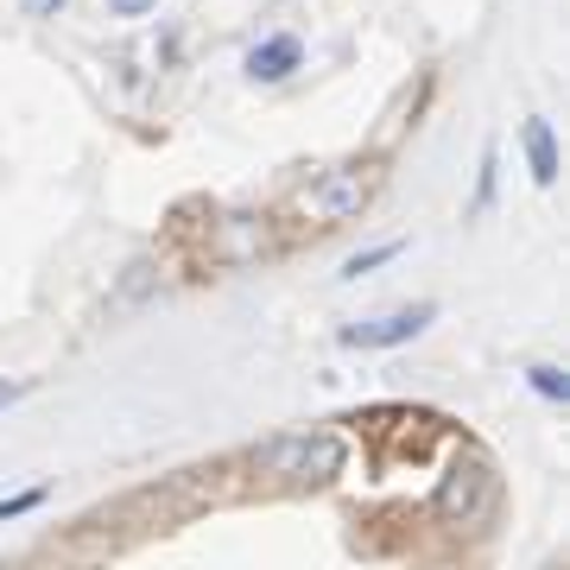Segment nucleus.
Returning <instances> with one entry per match:
<instances>
[{"instance_id": "obj_8", "label": "nucleus", "mask_w": 570, "mask_h": 570, "mask_svg": "<svg viewBox=\"0 0 570 570\" xmlns=\"http://www.w3.org/2000/svg\"><path fill=\"white\" fill-rule=\"evenodd\" d=\"M406 254V242H387V247H367V254H355V261L343 266V279H362V273H374V266H387Z\"/></svg>"}, {"instance_id": "obj_6", "label": "nucleus", "mask_w": 570, "mask_h": 570, "mask_svg": "<svg viewBox=\"0 0 570 570\" xmlns=\"http://www.w3.org/2000/svg\"><path fill=\"white\" fill-rule=\"evenodd\" d=\"M298 58H305V45L292 39V32H273L266 45H254V51H247V77H254V82H279V77H292V70H298Z\"/></svg>"}, {"instance_id": "obj_10", "label": "nucleus", "mask_w": 570, "mask_h": 570, "mask_svg": "<svg viewBox=\"0 0 570 570\" xmlns=\"http://www.w3.org/2000/svg\"><path fill=\"white\" fill-rule=\"evenodd\" d=\"M494 171H501V153H482V178H475V209H489L494 204Z\"/></svg>"}, {"instance_id": "obj_7", "label": "nucleus", "mask_w": 570, "mask_h": 570, "mask_svg": "<svg viewBox=\"0 0 570 570\" xmlns=\"http://www.w3.org/2000/svg\"><path fill=\"white\" fill-rule=\"evenodd\" d=\"M527 159H532V184H558V134L551 121H527Z\"/></svg>"}, {"instance_id": "obj_1", "label": "nucleus", "mask_w": 570, "mask_h": 570, "mask_svg": "<svg viewBox=\"0 0 570 570\" xmlns=\"http://www.w3.org/2000/svg\"><path fill=\"white\" fill-rule=\"evenodd\" d=\"M343 463H348V450L330 431H317V438H266L254 450L261 475H292V482H330V475H343Z\"/></svg>"}, {"instance_id": "obj_4", "label": "nucleus", "mask_w": 570, "mask_h": 570, "mask_svg": "<svg viewBox=\"0 0 570 570\" xmlns=\"http://www.w3.org/2000/svg\"><path fill=\"white\" fill-rule=\"evenodd\" d=\"M431 317H438V305L387 311V317H374V324H348V330H343V343H348V348H400V343H412V336H419Z\"/></svg>"}, {"instance_id": "obj_9", "label": "nucleus", "mask_w": 570, "mask_h": 570, "mask_svg": "<svg viewBox=\"0 0 570 570\" xmlns=\"http://www.w3.org/2000/svg\"><path fill=\"white\" fill-rule=\"evenodd\" d=\"M527 381H532V393H546V400H564V393H570V381L558 374V367H546V362L527 367Z\"/></svg>"}, {"instance_id": "obj_2", "label": "nucleus", "mask_w": 570, "mask_h": 570, "mask_svg": "<svg viewBox=\"0 0 570 570\" xmlns=\"http://www.w3.org/2000/svg\"><path fill=\"white\" fill-rule=\"evenodd\" d=\"M494 501H501V482H494L489 463H475V456H463V463L444 475V489H438V520H450V527H482L494 513Z\"/></svg>"}, {"instance_id": "obj_11", "label": "nucleus", "mask_w": 570, "mask_h": 570, "mask_svg": "<svg viewBox=\"0 0 570 570\" xmlns=\"http://www.w3.org/2000/svg\"><path fill=\"white\" fill-rule=\"evenodd\" d=\"M39 501H45V489H26V494H13V501H0V520H13V513L39 508Z\"/></svg>"}, {"instance_id": "obj_12", "label": "nucleus", "mask_w": 570, "mask_h": 570, "mask_svg": "<svg viewBox=\"0 0 570 570\" xmlns=\"http://www.w3.org/2000/svg\"><path fill=\"white\" fill-rule=\"evenodd\" d=\"M153 7H159V0H108V13H121V20H140Z\"/></svg>"}, {"instance_id": "obj_5", "label": "nucleus", "mask_w": 570, "mask_h": 570, "mask_svg": "<svg viewBox=\"0 0 570 570\" xmlns=\"http://www.w3.org/2000/svg\"><path fill=\"white\" fill-rule=\"evenodd\" d=\"M266 247H273V228H266V216H223L216 242H209V254H216L223 266H247V261H261Z\"/></svg>"}, {"instance_id": "obj_3", "label": "nucleus", "mask_w": 570, "mask_h": 570, "mask_svg": "<svg viewBox=\"0 0 570 570\" xmlns=\"http://www.w3.org/2000/svg\"><path fill=\"white\" fill-rule=\"evenodd\" d=\"M367 197H374V171H367V165H343V171H324V178L311 184L305 197H298V209L317 216V223H343V216H355Z\"/></svg>"}, {"instance_id": "obj_13", "label": "nucleus", "mask_w": 570, "mask_h": 570, "mask_svg": "<svg viewBox=\"0 0 570 570\" xmlns=\"http://www.w3.org/2000/svg\"><path fill=\"white\" fill-rule=\"evenodd\" d=\"M13 400H26V381H0V412L13 406Z\"/></svg>"}, {"instance_id": "obj_14", "label": "nucleus", "mask_w": 570, "mask_h": 570, "mask_svg": "<svg viewBox=\"0 0 570 570\" xmlns=\"http://www.w3.org/2000/svg\"><path fill=\"white\" fill-rule=\"evenodd\" d=\"M58 7H63V0H26V13H32V20H51Z\"/></svg>"}]
</instances>
